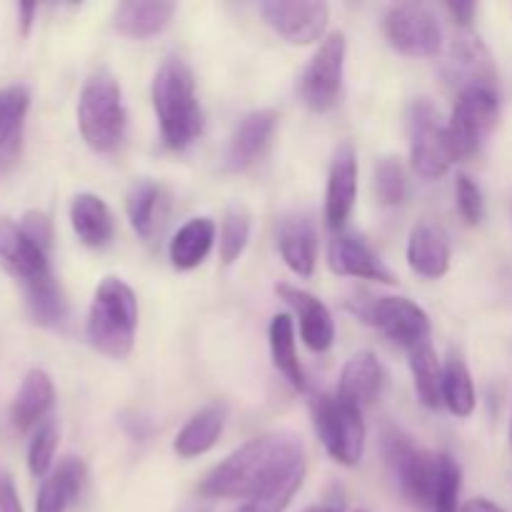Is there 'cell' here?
Returning <instances> with one entry per match:
<instances>
[{
    "label": "cell",
    "instance_id": "1",
    "mask_svg": "<svg viewBox=\"0 0 512 512\" xmlns=\"http://www.w3.org/2000/svg\"><path fill=\"white\" fill-rule=\"evenodd\" d=\"M305 448L298 435L268 433L248 440L215 465L200 483V495L210 500H253L275 478L303 463Z\"/></svg>",
    "mask_w": 512,
    "mask_h": 512
},
{
    "label": "cell",
    "instance_id": "2",
    "mask_svg": "<svg viewBox=\"0 0 512 512\" xmlns=\"http://www.w3.org/2000/svg\"><path fill=\"white\" fill-rule=\"evenodd\" d=\"M153 108L160 138L170 150H185L203 133V108L190 65L183 58H165L153 78Z\"/></svg>",
    "mask_w": 512,
    "mask_h": 512
},
{
    "label": "cell",
    "instance_id": "3",
    "mask_svg": "<svg viewBox=\"0 0 512 512\" xmlns=\"http://www.w3.org/2000/svg\"><path fill=\"white\" fill-rule=\"evenodd\" d=\"M138 333V300L120 278H105L88 310V340L98 353L123 360L133 353Z\"/></svg>",
    "mask_w": 512,
    "mask_h": 512
},
{
    "label": "cell",
    "instance_id": "4",
    "mask_svg": "<svg viewBox=\"0 0 512 512\" xmlns=\"http://www.w3.org/2000/svg\"><path fill=\"white\" fill-rule=\"evenodd\" d=\"M78 128L95 153H113L123 143L128 110L120 83L108 70H98L83 83L78 98Z\"/></svg>",
    "mask_w": 512,
    "mask_h": 512
},
{
    "label": "cell",
    "instance_id": "5",
    "mask_svg": "<svg viewBox=\"0 0 512 512\" xmlns=\"http://www.w3.org/2000/svg\"><path fill=\"white\" fill-rule=\"evenodd\" d=\"M500 98L495 85L475 83L460 88L453 115L445 123V143L450 160H468L483 148L485 138L498 123Z\"/></svg>",
    "mask_w": 512,
    "mask_h": 512
},
{
    "label": "cell",
    "instance_id": "6",
    "mask_svg": "<svg viewBox=\"0 0 512 512\" xmlns=\"http://www.w3.org/2000/svg\"><path fill=\"white\" fill-rule=\"evenodd\" d=\"M310 410H313L315 430L330 458L345 468L360 465L365 453L363 408L340 393H320L313 398Z\"/></svg>",
    "mask_w": 512,
    "mask_h": 512
},
{
    "label": "cell",
    "instance_id": "7",
    "mask_svg": "<svg viewBox=\"0 0 512 512\" xmlns=\"http://www.w3.org/2000/svg\"><path fill=\"white\" fill-rule=\"evenodd\" d=\"M383 450L403 498L413 508L423 512L433 510L435 485H438V455L418 448L408 435L395 428L385 433Z\"/></svg>",
    "mask_w": 512,
    "mask_h": 512
},
{
    "label": "cell",
    "instance_id": "8",
    "mask_svg": "<svg viewBox=\"0 0 512 512\" xmlns=\"http://www.w3.org/2000/svg\"><path fill=\"white\" fill-rule=\"evenodd\" d=\"M348 308L363 323L383 330L393 343L408 350L425 343L430 335L428 313L408 298H375L370 293H358L348 300Z\"/></svg>",
    "mask_w": 512,
    "mask_h": 512
},
{
    "label": "cell",
    "instance_id": "9",
    "mask_svg": "<svg viewBox=\"0 0 512 512\" xmlns=\"http://www.w3.org/2000/svg\"><path fill=\"white\" fill-rule=\"evenodd\" d=\"M388 43L408 58H433L443 48V28L433 8L423 3L390 5L383 18Z\"/></svg>",
    "mask_w": 512,
    "mask_h": 512
},
{
    "label": "cell",
    "instance_id": "10",
    "mask_svg": "<svg viewBox=\"0 0 512 512\" xmlns=\"http://www.w3.org/2000/svg\"><path fill=\"white\" fill-rule=\"evenodd\" d=\"M408 135H410V165L425 180H438L453 165L445 143V125L440 123V113L428 98L413 100L408 110Z\"/></svg>",
    "mask_w": 512,
    "mask_h": 512
},
{
    "label": "cell",
    "instance_id": "11",
    "mask_svg": "<svg viewBox=\"0 0 512 512\" xmlns=\"http://www.w3.org/2000/svg\"><path fill=\"white\" fill-rule=\"evenodd\" d=\"M345 75V35L330 33L310 58L308 68L300 78V98L313 113H325L333 108L343 90Z\"/></svg>",
    "mask_w": 512,
    "mask_h": 512
},
{
    "label": "cell",
    "instance_id": "12",
    "mask_svg": "<svg viewBox=\"0 0 512 512\" xmlns=\"http://www.w3.org/2000/svg\"><path fill=\"white\" fill-rule=\"evenodd\" d=\"M0 263L15 280H20L25 293L55 280L50 250L30 238L23 225L10 218H0Z\"/></svg>",
    "mask_w": 512,
    "mask_h": 512
},
{
    "label": "cell",
    "instance_id": "13",
    "mask_svg": "<svg viewBox=\"0 0 512 512\" xmlns=\"http://www.w3.org/2000/svg\"><path fill=\"white\" fill-rule=\"evenodd\" d=\"M260 15L265 23L288 43L308 45L323 38L330 20V8L313 0H270L260 3Z\"/></svg>",
    "mask_w": 512,
    "mask_h": 512
},
{
    "label": "cell",
    "instance_id": "14",
    "mask_svg": "<svg viewBox=\"0 0 512 512\" xmlns=\"http://www.w3.org/2000/svg\"><path fill=\"white\" fill-rule=\"evenodd\" d=\"M275 130H278L275 110L263 108L243 115L240 123L235 125V133L230 135L228 150H225V168L230 173H245L253 168L268 150Z\"/></svg>",
    "mask_w": 512,
    "mask_h": 512
},
{
    "label": "cell",
    "instance_id": "15",
    "mask_svg": "<svg viewBox=\"0 0 512 512\" xmlns=\"http://www.w3.org/2000/svg\"><path fill=\"white\" fill-rule=\"evenodd\" d=\"M358 198V155L350 143H343L333 155L325 188V220L333 230H340L353 213Z\"/></svg>",
    "mask_w": 512,
    "mask_h": 512
},
{
    "label": "cell",
    "instance_id": "16",
    "mask_svg": "<svg viewBox=\"0 0 512 512\" xmlns=\"http://www.w3.org/2000/svg\"><path fill=\"white\" fill-rule=\"evenodd\" d=\"M275 293L280 295V300H285V303L298 313L300 338L305 340V345H308L313 353H325V350H330V345H333L335 340V323L328 305L320 298H315V295H310L308 290L295 288V285L288 283H280L278 288H275Z\"/></svg>",
    "mask_w": 512,
    "mask_h": 512
},
{
    "label": "cell",
    "instance_id": "17",
    "mask_svg": "<svg viewBox=\"0 0 512 512\" xmlns=\"http://www.w3.org/2000/svg\"><path fill=\"white\" fill-rule=\"evenodd\" d=\"M328 263L330 270L338 275H350V278H363V280H378V283L395 285V275L385 268L383 260L373 253L365 240L358 235L340 233L335 235L333 243L328 250Z\"/></svg>",
    "mask_w": 512,
    "mask_h": 512
},
{
    "label": "cell",
    "instance_id": "18",
    "mask_svg": "<svg viewBox=\"0 0 512 512\" xmlns=\"http://www.w3.org/2000/svg\"><path fill=\"white\" fill-rule=\"evenodd\" d=\"M28 108V88H23V85L0 88V175L13 168L15 160L20 158Z\"/></svg>",
    "mask_w": 512,
    "mask_h": 512
},
{
    "label": "cell",
    "instance_id": "19",
    "mask_svg": "<svg viewBox=\"0 0 512 512\" xmlns=\"http://www.w3.org/2000/svg\"><path fill=\"white\" fill-rule=\"evenodd\" d=\"M408 265L423 278H443L450 270L448 233L433 223L415 225L408 238Z\"/></svg>",
    "mask_w": 512,
    "mask_h": 512
},
{
    "label": "cell",
    "instance_id": "20",
    "mask_svg": "<svg viewBox=\"0 0 512 512\" xmlns=\"http://www.w3.org/2000/svg\"><path fill=\"white\" fill-rule=\"evenodd\" d=\"M278 248L285 265L295 275L310 278L315 273V258H318V235L308 215H288L280 220Z\"/></svg>",
    "mask_w": 512,
    "mask_h": 512
},
{
    "label": "cell",
    "instance_id": "21",
    "mask_svg": "<svg viewBox=\"0 0 512 512\" xmlns=\"http://www.w3.org/2000/svg\"><path fill=\"white\" fill-rule=\"evenodd\" d=\"M55 403V388L53 380L45 370L33 368L20 383L18 393H15L13 405H10V420L18 430H30L33 425L45 423V415L50 413Z\"/></svg>",
    "mask_w": 512,
    "mask_h": 512
},
{
    "label": "cell",
    "instance_id": "22",
    "mask_svg": "<svg viewBox=\"0 0 512 512\" xmlns=\"http://www.w3.org/2000/svg\"><path fill=\"white\" fill-rule=\"evenodd\" d=\"M70 225L88 248H105L115 235V220L100 195L80 193L70 203Z\"/></svg>",
    "mask_w": 512,
    "mask_h": 512
},
{
    "label": "cell",
    "instance_id": "23",
    "mask_svg": "<svg viewBox=\"0 0 512 512\" xmlns=\"http://www.w3.org/2000/svg\"><path fill=\"white\" fill-rule=\"evenodd\" d=\"M175 15V3L165 0H128L113 13V28L128 38H153L163 33Z\"/></svg>",
    "mask_w": 512,
    "mask_h": 512
},
{
    "label": "cell",
    "instance_id": "24",
    "mask_svg": "<svg viewBox=\"0 0 512 512\" xmlns=\"http://www.w3.org/2000/svg\"><path fill=\"white\" fill-rule=\"evenodd\" d=\"M385 375L383 363L378 360V355L373 353H358L345 363L343 373H340V385H338V393L343 398L353 400L355 405L365 408L370 405L373 400H378V395L383 393L385 388Z\"/></svg>",
    "mask_w": 512,
    "mask_h": 512
},
{
    "label": "cell",
    "instance_id": "25",
    "mask_svg": "<svg viewBox=\"0 0 512 512\" xmlns=\"http://www.w3.org/2000/svg\"><path fill=\"white\" fill-rule=\"evenodd\" d=\"M125 208H128V218L135 233L143 240H153L168 215V195L153 180H138L128 190Z\"/></svg>",
    "mask_w": 512,
    "mask_h": 512
},
{
    "label": "cell",
    "instance_id": "26",
    "mask_svg": "<svg viewBox=\"0 0 512 512\" xmlns=\"http://www.w3.org/2000/svg\"><path fill=\"white\" fill-rule=\"evenodd\" d=\"M225 420H228V408L223 403L208 405L185 423V428L175 438L173 450L185 460L205 455L215 448L218 438L223 435Z\"/></svg>",
    "mask_w": 512,
    "mask_h": 512
},
{
    "label": "cell",
    "instance_id": "27",
    "mask_svg": "<svg viewBox=\"0 0 512 512\" xmlns=\"http://www.w3.org/2000/svg\"><path fill=\"white\" fill-rule=\"evenodd\" d=\"M85 480V465L80 458L60 460L58 468L43 478L35 500V512H68L73 500L78 498Z\"/></svg>",
    "mask_w": 512,
    "mask_h": 512
},
{
    "label": "cell",
    "instance_id": "28",
    "mask_svg": "<svg viewBox=\"0 0 512 512\" xmlns=\"http://www.w3.org/2000/svg\"><path fill=\"white\" fill-rule=\"evenodd\" d=\"M215 243V223L210 218H193L170 240V263L178 270H193L205 263Z\"/></svg>",
    "mask_w": 512,
    "mask_h": 512
},
{
    "label": "cell",
    "instance_id": "29",
    "mask_svg": "<svg viewBox=\"0 0 512 512\" xmlns=\"http://www.w3.org/2000/svg\"><path fill=\"white\" fill-rule=\"evenodd\" d=\"M268 340H270V355H273L275 368L280 370L285 380L293 385L298 393L308 390V375H305L303 365H300L298 350H295V328L293 318L285 313L275 315L270 320L268 328Z\"/></svg>",
    "mask_w": 512,
    "mask_h": 512
},
{
    "label": "cell",
    "instance_id": "30",
    "mask_svg": "<svg viewBox=\"0 0 512 512\" xmlns=\"http://www.w3.org/2000/svg\"><path fill=\"white\" fill-rule=\"evenodd\" d=\"M410 353V370H413L415 390H418L420 400L425 408L438 410L443 405V365H440L438 355H435L433 345L425 343L415 345Z\"/></svg>",
    "mask_w": 512,
    "mask_h": 512
},
{
    "label": "cell",
    "instance_id": "31",
    "mask_svg": "<svg viewBox=\"0 0 512 512\" xmlns=\"http://www.w3.org/2000/svg\"><path fill=\"white\" fill-rule=\"evenodd\" d=\"M305 470H308L305 460L303 463L293 465L290 470H285L280 478H275L263 493L255 495L253 500H248L238 512H285L290 500L295 498V493H298L300 485H303Z\"/></svg>",
    "mask_w": 512,
    "mask_h": 512
},
{
    "label": "cell",
    "instance_id": "32",
    "mask_svg": "<svg viewBox=\"0 0 512 512\" xmlns=\"http://www.w3.org/2000/svg\"><path fill=\"white\" fill-rule=\"evenodd\" d=\"M443 403L458 418H468L475 410V385L463 358L453 355L443 368Z\"/></svg>",
    "mask_w": 512,
    "mask_h": 512
},
{
    "label": "cell",
    "instance_id": "33",
    "mask_svg": "<svg viewBox=\"0 0 512 512\" xmlns=\"http://www.w3.org/2000/svg\"><path fill=\"white\" fill-rule=\"evenodd\" d=\"M250 230H253V218H250L245 205H230L223 215L220 225V260L225 265H233L248 248Z\"/></svg>",
    "mask_w": 512,
    "mask_h": 512
},
{
    "label": "cell",
    "instance_id": "34",
    "mask_svg": "<svg viewBox=\"0 0 512 512\" xmlns=\"http://www.w3.org/2000/svg\"><path fill=\"white\" fill-rule=\"evenodd\" d=\"M375 195L388 208H398L408 198V175H405L403 163L393 155L375 163Z\"/></svg>",
    "mask_w": 512,
    "mask_h": 512
},
{
    "label": "cell",
    "instance_id": "35",
    "mask_svg": "<svg viewBox=\"0 0 512 512\" xmlns=\"http://www.w3.org/2000/svg\"><path fill=\"white\" fill-rule=\"evenodd\" d=\"M460 488H463V473L455 463L453 455L438 453V485H435L433 510L430 512H460Z\"/></svg>",
    "mask_w": 512,
    "mask_h": 512
},
{
    "label": "cell",
    "instance_id": "36",
    "mask_svg": "<svg viewBox=\"0 0 512 512\" xmlns=\"http://www.w3.org/2000/svg\"><path fill=\"white\" fill-rule=\"evenodd\" d=\"M55 450H58V428H55V423L45 420L35 430L33 440L28 445V468L35 478H48Z\"/></svg>",
    "mask_w": 512,
    "mask_h": 512
},
{
    "label": "cell",
    "instance_id": "37",
    "mask_svg": "<svg viewBox=\"0 0 512 512\" xmlns=\"http://www.w3.org/2000/svg\"><path fill=\"white\" fill-rule=\"evenodd\" d=\"M455 198H458V208L460 215L465 218V223L478 225L483 223L485 215V203H483V193H480L478 183L468 175H458V183H455Z\"/></svg>",
    "mask_w": 512,
    "mask_h": 512
},
{
    "label": "cell",
    "instance_id": "38",
    "mask_svg": "<svg viewBox=\"0 0 512 512\" xmlns=\"http://www.w3.org/2000/svg\"><path fill=\"white\" fill-rule=\"evenodd\" d=\"M20 225H23L30 238L38 240L43 248L50 250V245H53V228H50V220L43 213H28Z\"/></svg>",
    "mask_w": 512,
    "mask_h": 512
},
{
    "label": "cell",
    "instance_id": "39",
    "mask_svg": "<svg viewBox=\"0 0 512 512\" xmlns=\"http://www.w3.org/2000/svg\"><path fill=\"white\" fill-rule=\"evenodd\" d=\"M0 512H23L13 478L0 470Z\"/></svg>",
    "mask_w": 512,
    "mask_h": 512
},
{
    "label": "cell",
    "instance_id": "40",
    "mask_svg": "<svg viewBox=\"0 0 512 512\" xmlns=\"http://www.w3.org/2000/svg\"><path fill=\"white\" fill-rule=\"evenodd\" d=\"M448 13L458 20L460 25L473 23L475 13H478V5L475 3H448Z\"/></svg>",
    "mask_w": 512,
    "mask_h": 512
},
{
    "label": "cell",
    "instance_id": "41",
    "mask_svg": "<svg viewBox=\"0 0 512 512\" xmlns=\"http://www.w3.org/2000/svg\"><path fill=\"white\" fill-rule=\"evenodd\" d=\"M460 512H505L500 505H495L493 500L488 498H475V500H468V503L460 508Z\"/></svg>",
    "mask_w": 512,
    "mask_h": 512
},
{
    "label": "cell",
    "instance_id": "42",
    "mask_svg": "<svg viewBox=\"0 0 512 512\" xmlns=\"http://www.w3.org/2000/svg\"><path fill=\"white\" fill-rule=\"evenodd\" d=\"M38 13V5L33 3H20L18 5V15H20V30L23 33H28L30 25H33V15Z\"/></svg>",
    "mask_w": 512,
    "mask_h": 512
},
{
    "label": "cell",
    "instance_id": "43",
    "mask_svg": "<svg viewBox=\"0 0 512 512\" xmlns=\"http://www.w3.org/2000/svg\"><path fill=\"white\" fill-rule=\"evenodd\" d=\"M308 512H340V508H335V505H318V508H310Z\"/></svg>",
    "mask_w": 512,
    "mask_h": 512
},
{
    "label": "cell",
    "instance_id": "44",
    "mask_svg": "<svg viewBox=\"0 0 512 512\" xmlns=\"http://www.w3.org/2000/svg\"><path fill=\"white\" fill-rule=\"evenodd\" d=\"M510 440H512V428H510Z\"/></svg>",
    "mask_w": 512,
    "mask_h": 512
},
{
    "label": "cell",
    "instance_id": "45",
    "mask_svg": "<svg viewBox=\"0 0 512 512\" xmlns=\"http://www.w3.org/2000/svg\"><path fill=\"white\" fill-rule=\"evenodd\" d=\"M355 512H365V510H355Z\"/></svg>",
    "mask_w": 512,
    "mask_h": 512
}]
</instances>
